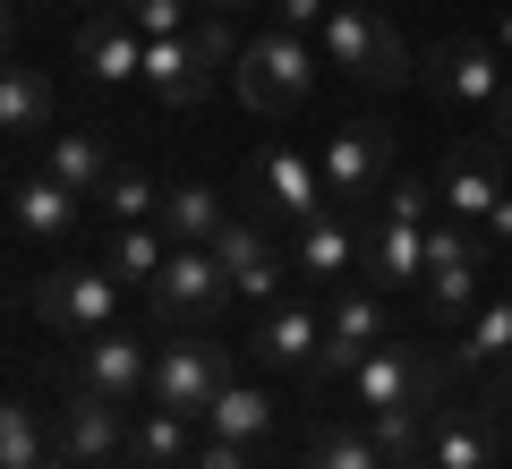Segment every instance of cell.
<instances>
[{
    "instance_id": "1",
    "label": "cell",
    "mask_w": 512,
    "mask_h": 469,
    "mask_svg": "<svg viewBox=\"0 0 512 469\" xmlns=\"http://www.w3.org/2000/svg\"><path fill=\"white\" fill-rule=\"evenodd\" d=\"M222 69H239V26L231 18H197L188 35H163V43H146V86H154V103H205V94L222 86Z\"/></svg>"
},
{
    "instance_id": "2",
    "label": "cell",
    "mask_w": 512,
    "mask_h": 469,
    "mask_svg": "<svg viewBox=\"0 0 512 469\" xmlns=\"http://www.w3.org/2000/svg\"><path fill=\"white\" fill-rule=\"evenodd\" d=\"M316 52H325V69L359 77V86H376V94L410 86V69H419V60L402 52V35H393L376 9H359V0H333V18L316 26Z\"/></svg>"
},
{
    "instance_id": "3",
    "label": "cell",
    "mask_w": 512,
    "mask_h": 469,
    "mask_svg": "<svg viewBox=\"0 0 512 469\" xmlns=\"http://www.w3.org/2000/svg\"><path fill=\"white\" fill-rule=\"evenodd\" d=\"M316 69H325V52H308L299 35L274 26V35L239 43V69L231 77H239V103H248V111H274V120H282V111H299L316 94Z\"/></svg>"
},
{
    "instance_id": "4",
    "label": "cell",
    "mask_w": 512,
    "mask_h": 469,
    "mask_svg": "<svg viewBox=\"0 0 512 469\" xmlns=\"http://www.w3.org/2000/svg\"><path fill=\"white\" fill-rule=\"evenodd\" d=\"M316 171H325V205H342V214L376 205V188L393 180V128L384 120H342L316 145Z\"/></svg>"
},
{
    "instance_id": "5",
    "label": "cell",
    "mask_w": 512,
    "mask_h": 469,
    "mask_svg": "<svg viewBox=\"0 0 512 469\" xmlns=\"http://www.w3.org/2000/svg\"><path fill=\"white\" fill-rule=\"evenodd\" d=\"M350 384H359V410H367V418H384V410H436L444 367L427 359V350H410V342H393V333H384V342L350 367Z\"/></svg>"
},
{
    "instance_id": "6",
    "label": "cell",
    "mask_w": 512,
    "mask_h": 469,
    "mask_svg": "<svg viewBox=\"0 0 512 469\" xmlns=\"http://www.w3.org/2000/svg\"><path fill=\"white\" fill-rule=\"evenodd\" d=\"M35 316L52 333H103V325H120V273L111 265H52L35 282Z\"/></svg>"
},
{
    "instance_id": "7",
    "label": "cell",
    "mask_w": 512,
    "mask_h": 469,
    "mask_svg": "<svg viewBox=\"0 0 512 469\" xmlns=\"http://www.w3.org/2000/svg\"><path fill=\"white\" fill-rule=\"evenodd\" d=\"M146 299H154V316H171V325H205V316L231 299V273L214 265V248H171L163 273L146 282Z\"/></svg>"
},
{
    "instance_id": "8",
    "label": "cell",
    "mask_w": 512,
    "mask_h": 469,
    "mask_svg": "<svg viewBox=\"0 0 512 469\" xmlns=\"http://www.w3.org/2000/svg\"><path fill=\"white\" fill-rule=\"evenodd\" d=\"M222 384H231V359H222V342H197V333H188V342H171L163 359H154V410H180V418H205V401L222 393Z\"/></svg>"
},
{
    "instance_id": "9",
    "label": "cell",
    "mask_w": 512,
    "mask_h": 469,
    "mask_svg": "<svg viewBox=\"0 0 512 469\" xmlns=\"http://www.w3.org/2000/svg\"><path fill=\"white\" fill-rule=\"evenodd\" d=\"M427 86H436L453 111H487V120H495V103H504L512 77L495 69V43L453 35V43H436V52H427Z\"/></svg>"
},
{
    "instance_id": "10",
    "label": "cell",
    "mask_w": 512,
    "mask_h": 469,
    "mask_svg": "<svg viewBox=\"0 0 512 469\" xmlns=\"http://www.w3.org/2000/svg\"><path fill=\"white\" fill-rule=\"evenodd\" d=\"M427 307L444 325H470V299H478V239L461 222H427Z\"/></svg>"
},
{
    "instance_id": "11",
    "label": "cell",
    "mask_w": 512,
    "mask_h": 469,
    "mask_svg": "<svg viewBox=\"0 0 512 469\" xmlns=\"http://www.w3.org/2000/svg\"><path fill=\"white\" fill-rule=\"evenodd\" d=\"M52 452H69L77 469H111V461H128L120 401H103V393H86V384H77V393H69V410L52 418Z\"/></svg>"
},
{
    "instance_id": "12",
    "label": "cell",
    "mask_w": 512,
    "mask_h": 469,
    "mask_svg": "<svg viewBox=\"0 0 512 469\" xmlns=\"http://www.w3.org/2000/svg\"><path fill=\"white\" fill-rule=\"evenodd\" d=\"M214 265L231 273V299H256V307H274L282 282H291V265L274 256V239L256 231L248 214H231V222L214 231Z\"/></svg>"
},
{
    "instance_id": "13",
    "label": "cell",
    "mask_w": 512,
    "mask_h": 469,
    "mask_svg": "<svg viewBox=\"0 0 512 469\" xmlns=\"http://www.w3.org/2000/svg\"><path fill=\"white\" fill-rule=\"evenodd\" d=\"M77 384L128 410V401H137V393L154 384V359H146V342H137L128 325H103V333H86V359H77Z\"/></svg>"
},
{
    "instance_id": "14",
    "label": "cell",
    "mask_w": 512,
    "mask_h": 469,
    "mask_svg": "<svg viewBox=\"0 0 512 469\" xmlns=\"http://www.w3.org/2000/svg\"><path fill=\"white\" fill-rule=\"evenodd\" d=\"M350 265H359V222H350L342 205H325V214L299 222V239H291V282H308V290H342Z\"/></svg>"
},
{
    "instance_id": "15",
    "label": "cell",
    "mask_w": 512,
    "mask_h": 469,
    "mask_svg": "<svg viewBox=\"0 0 512 469\" xmlns=\"http://www.w3.org/2000/svg\"><path fill=\"white\" fill-rule=\"evenodd\" d=\"M384 299L376 290H333V307H325V350H316V376H350V367L367 359V350L384 342Z\"/></svg>"
},
{
    "instance_id": "16",
    "label": "cell",
    "mask_w": 512,
    "mask_h": 469,
    "mask_svg": "<svg viewBox=\"0 0 512 469\" xmlns=\"http://www.w3.org/2000/svg\"><path fill=\"white\" fill-rule=\"evenodd\" d=\"M359 273L376 290H419L427 282V231L419 222H359Z\"/></svg>"
},
{
    "instance_id": "17",
    "label": "cell",
    "mask_w": 512,
    "mask_h": 469,
    "mask_svg": "<svg viewBox=\"0 0 512 469\" xmlns=\"http://www.w3.org/2000/svg\"><path fill=\"white\" fill-rule=\"evenodd\" d=\"M495 154H504V145H461L453 163H444V180H436V205L453 222H478V231H487V214H495V197H504V171H495Z\"/></svg>"
},
{
    "instance_id": "18",
    "label": "cell",
    "mask_w": 512,
    "mask_h": 469,
    "mask_svg": "<svg viewBox=\"0 0 512 469\" xmlns=\"http://www.w3.org/2000/svg\"><path fill=\"white\" fill-rule=\"evenodd\" d=\"M256 197L274 205V214H291V231L308 214H325V171H316V154H291V145H274V154H256Z\"/></svg>"
},
{
    "instance_id": "19",
    "label": "cell",
    "mask_w": 512,
    "mask_h": 469,
    "mask_svg": "<svg viewBox=\"0 0 512 469\" xmlns=\"http://www.w3.org/2000/svg\"><path fill=\"white\" fill-rule=\"evenodd\" d=\"M256 359L265 367H316V350H325V316H316L308 299H274L265 316H256Z\"/></svg>"
},
{
    "instance_id": "20",
    "label": "cell",
    "mask_w": 512,
    "mask_h": 469,
    "mask_svg": "<svg viewBox=\"0 0 512 469\" xmlns=\"http://www.w3.org/2000/svg\"><path fill=\"white\" fill-rule=\"evenodd\" d=\"M77 60H86V77H103V86H120V77L146 69V35L120 18V9H94L86 26H77Z\"/></svg>"
},
{
    "instance_id": "21",
    "label": "cell",
    "mask_w": 512,
    "mask_h": 469,
    "mask_svg": "<svg viewBox=\"0 0 512 469\" xmlns=\"http://www.w3.org/2000/svg\"><path fill=\"white\" fill-rule=\"evenodd\" d=\"M18 231H35V239H69L77 222H86V197L77 188H60L52 171H35V180H18Z\"/></svg>"
},
{
    "instance_id": "22",
    "label": "cell",
    "mask_w": 512,
    "mask_h": 469,
    "mask_svg": "<svg viewBox=\"0 0 512 469\" xmlns=\"http://www.w3.org/2000/svg\"><path fill=\"white\" fill-rule=\"evenodd\" d=\"M154 222H163V239H171V248H214V231H222L231 214H222V197H214V188H197V180H188V188H163V214H154Z\"/></svg>"
},
{
    "instance_id": "23",
    "label": "cell",
    "mask_w": 512,
    "mask_h": 469,
    "mask_svg": "<svg viewBox=\"0 0 512 469\" xmlns=\"http://www.w3.org/2000/svg\"><path fill=\"white\" fill-rule=\"evenodd\" d=\"M427 461L436 469H495V427L470 410H444L436 427H427Z\"/></svg>"
},
{
    "instance_id": "24",
    "label": "cell",
    "mask_w": 512,
    "mask_h": 469,
    "mask_svg": "<svg viewBox=\"0 0 512 469\" xmlns=\"http://www.w3.org/2000/svg\"><path fill=\"white\" fill-rule=\"evenodd\" d=\"M205 427L222 435V444H265V435H274V401L256 393V384H222L214 401H205Z\"/></svg>"
},
{
    "instance_id": "25",
    "label": "cell",
    "mask_w": 512,
    "mask_h": 469,
    "mask_svg": "<svg viewBox=\"0 0 512 469\" xmlns=\"http://www.w3.org/2000/svg\"><path fill=\"white\" fill-rule=\"evenodd\" d=\"M43 171H52L60 188H77V197L94 205V188H103L120 163H111V145L94 137V128H77V137H52V163H43Z\"/></svg>"
},
{
    "instance_id": "26",
    "label": "cell",
    "mask_w": 512,
    "mask_h": 469,
    "mask_svg": "<svg viewBox=\"0 0 512 469\" xmlns=\"http://www.w3.org/2000/svg\"><path fill=\"white\" fill-rule=\"evenodd\" d=\"M43 120H52V86L35 69H9L0 60V137H35Z\"/></svg>"
},
{
    "instance_id": "27",
    "label": "cell",
    "mask_w": 512,
    "mask_h": 469,
    "mask_svg": "<svg viewBox=\"0 0 512 469\" xmlns=\"http://www.w3.org/2000/svg\"><path fill=\"white\" fill-rule=\"evenodd\" d=\"M197 452H188V418L180 410H154L146 427L128 435V469H188Z\"/></svg>"
},
{
    "instance_id": "28",
    "label": "cell",
    "mask_w": 512,
    "mask_h": 469,
    "mask_svg": "<svg viewBox=\"0 0 512 469\" xmlns=\"http://www.w3.org/2000/svg\"><path fill=\"white\" fill-rule=\"evenodd\" d=\"M163 256H171L163 222H120V239H111V256H103V265L120 273V282H154V273H163Z\"/></svg>"
},
{
    "instance_id": "29",
    "label": "cell",
    "mask_w": 512,
    "mask_h": 469,
    "mask_svg": "<svg viewBox=\"0 0 512 469\" xmlns=\"http://www.w3.org/2000/svg\"><path fill=\"white\" fill-rule=\"evenodd\" d=\"M461 367H495V359H512V299H495V307H470V325H461V350H453Z\"/></svg>"
},
{
    "instance_id": "30",
    "label": "cell",
    "mask_w": 512,
    "mask_h": 469,
    "mask_svg": "<svg viewBox=\"0 0 512 469\" xmlns=\"http://www.w3.org/2000/svg\"><path fill=\"white\" fill-rule=\"evenodd\" d=\"M43 452H52V427L26 401H0V469H35Z\"/></svg>"
},
{
    "instance_id": "31",
    "label": "cell",
    "mask_w": 512,
    "mask_h": 469,
    "mask_svg": "<svg viewBox=\"0 0 512 469\" xmlns=\"http://www.w3.org/2000/svg\"><path fill=\"white\" fill-rule=\"evenodd\" d=\"M94 205H103L111 222H154V214H163V197H154L146 171H111V180L94 188Z\"/></svg>"
},
{
    "instance_id": "32",
    "label": "cell",
    "mask_w": 512,
    "mask_h": 469,
    "mask_svg": "<svg viewBox=\"0 0 512 469\" xmlns=\"http://www.w3.org/2000/svg\"><path fill=\"white\" fill-rule=\"evenodd\" d=\"M120 18L137 26L146 43H163V35H188V26H197L205 9H197V0H120Z\"/></svg>"
},
{
    "instance_id": "33",
    "label": "cell",
    "mask_w": 512,
    "mask_h": 469,
    "mask_svg": "<svg viewBox=\"0 0 512 469\" xmlns=\"http://www.w3.org/2000/svg\"><path fill=\"white\" fill-rule=\"evenodd\" d=\"M308 469H384V452H376V435H350V427H333V435H316Z\"/></svg>"
},
{
    "instance_id": "34",
    "label": "cell",
    "mask_w": 512,
    "mask_h": 469,
    "mask_svg": "<svg viewBox=\"0 0 512 469\" xmlns=\"http://www.w3.org/2000/svg\"><path fill=\"white\" fill-rule=\"evenodd\" d=\"M427 205H436L427 180H384L376 188V222H419V231H427Z\"/></svg>"
},
{
    "instance_id": "35",
    "label": "cell",
    "mask_w": 512,
    "mask_h": 469,
    "mask_svg": "<svg viewBox=\"0 0 512 469\" xmlns=\"http://www.w3.org/2000/svg\"><path fill=\"white\" fill-rule=\"evenodd\" d=\"M265 9H274L282 35H308V26H325V18H333V0H265Z\"/></svg>"
},
{
    "instance_id": "36",
    "label": "cell",
    "mask_w": 512,
    "mask_h": 469,
    "mask_svg": "<svg viewBox=\"0 0 512 469\" xmlns=\"http://www.w3.org/2000/svg\"><path fill=\"white\" fill-rule=\"evenodd\" d=\"M188 469H248V444H222V435H214V444H205Z\"/></svg>"
},
{
    "instance_id": "37",
    "label": "cell",
    "mask_w": 512,
    "mask_h": 469,
    "mask_svg": "<svg viewBox=\"0 0 512 469\" xmlns=\"http://www.w3.org/2000/svg\"><path fill=\"white\" fill-rule=\"evenodd\" d=\"M487 239H504V248H512V188L495 197V214H487Z\"/></svg>"
},
{
    "instance_id": "38",
    "label": "cell",
    "mask_w": 512,
    "mask_h": 469,
    "mask_svg": "<svg viewBox=\"0 0 512 469\" xmlns=\"http://www.w3.org/2000/svg\"><path fill=\"white\" fill-rule=\"evenodd\" d=\"M9 43H18V0H0V60H9Z\"/></svg>"
},
{
    "instance_id": "39",
    "label": "cell",
    "mask_w": 512,
    "mask_h": 469,
    "mask_svg": "<svg viewBox=\"0 0 512 469\" xmlns=\"http://www.w3.org/2000/svg\"><path fill=\"white\" fill-rule=\"evenodd\" d=\"M495 145L512 154V86H504V103H495Z\"/></svg>"
},
{
    "instance_id": "40",
    "label": "cell",
    "mask_w": 512,
    "mask_h": 469,
    "mask_svg": "<svg viewBox=\"0 0 512 469\" xmlns=\"http://www.w3.org/2000/svg\"><path fill=\"white\" fill-rule=\"evenodd\" d=\"M197 9L205 18H231V9H248V0H197Z\"/></svg>"
},
{
    "instance_id": "41",
    "label": "cell",
    "mask_w": 512,
    "mask_h": 469,
    "mask_svg": "<svg viewBox=\"0 0 512 469\" xmlns=\"http://www.w3.org/2000/svg\"><path fill=\"white\" fill-rule=\"evenodd\" d=\"M495 52H512V9H504V18H495Z\"/></svg>"
},
{
    "instance_id": "42",
    "label": "cell",
    "mask_w": 512,
    "mask_h": 469,
    "mask_svg": "<svg viewBox=\"0 0 512 469\" xmlns=\"http://www.w3.org/2000/svg\"><path fill=\"white\" fill-rule=\"evenodd\" d=\"M384 469H436V461H427V452H402V461H384Z\"/></svg>"
},
{
    "instance_id": "43",
    "label": "cell",
    "mask_w": 512,
    "mask_h": 469,
    "mask_svg": "<svg viewBox=\"0 0 512 469\" xmlns=\"http://www.w3.org/2000/svg\"><path fill=\"white\" fill-rule=\"evenodd\" d=\"M35 469H77V461H69V452H43V461H35Z\"/></svg>"
},
{
    "instance_id": "44",
    "label": "cell",
    "mask_w": 512,
    "mask_h": 469,
    "mask_svg": "<svg viewBox=\"0 0 512 469\" xmlns=\"http://www.w3.org/2000/svg\"><path fill=\"white\" fill-rule=\"evenodd\" d=\"M94 9H120V0H94Z\"/></svg>"
},
{
    "instance_id": "45",
    "label": "cell",
    "mask_w": 512,
    "mask_h": 469,
    "mask_svg": "<svg viewBox=\"0 0 512 469\" xmlns=\"http://www.w3.org/2000/svg\"><path fill=\"white\" fill-rule=\"evenodd\" d=\"M18 9H26V0H18Z\"/></svg>"
}]
</instances>
